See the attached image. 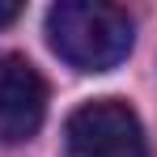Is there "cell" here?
Masks as SVG:
<instances>
[{
  "instance_id": "obj_1",
  "label": "cell",
  "mask_w": 157,
  "mask_h": 157,
  "mask_svg": "<svg viewBox=\"0 0 157 157\" xmlns=\"http://www.w3.org/2000/svg\"><path fill=\"white\" fill-rule=\"evenodd\" d=\"M47 43L51 51L72 64L77 72H110L123 64L136 43L128 9L106 0H59L47 13Z\"/></svg>"
},
{
  "instance_id": "obj_2",
  "label": "cell",
  "mask_w": 157,
  "mask_h": 157,
  "mask_svg": "<svg viewBox=\"0 0 157 157\" xmlns=\"http://www.w3.org/2000/svg\"><path fill=\"white\" fill-rule=\"evenodd\" d=\"M64 136L77 157H149L140 115L119 98H94L77 106L64 123Z\"/></svg>"
},
{
  "instance_id": "obj_3",
  "label": "cell",
  "mask_w": 157,
  "mask_h": 157,
  "mask_svg": "<svg viewBox=\"0 0 157 157\" xmlns=\"http://www.w3.org/2000/svg\"><path fill=\"white\" fill-rule=\"evenodd\" d=\"M47 119V81L43 72L21 59L4 55L0 59V144H21Z\"/></svg>"
},
{
  "instance_id": "obj_4",
  "label": "cell",
  "mask_w": 157,
  "mask_h": 157,
  "mask_svg": "<svg viewBox=\"0 0 157 157\" xmlns=\"http://www.w3.org/2000/svg\"><path fill=\"white\" fill-rule=\"evenodd\" d=\"M17 17H21V4L17 0H0V26H13Z\"/></svg>"
}]
</instances>
